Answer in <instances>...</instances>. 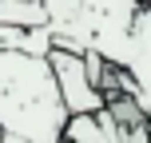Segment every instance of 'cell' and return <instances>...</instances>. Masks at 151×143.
<instances>
[{
    "mask_svg": "<svg viewBox=\"0 0 151 143\" xmlns=\"http://www.w3.org/2000/svg\"><path fill=\"white\" fill-rule=\"evenodd\" d=\"M64 143H127V131L107 107L96 115H72L64 127Z\"/></svg>",
    "mask_w": 151,
    "mask_h": 143,
    "instance_id": "cell-5",
    "label": "cell"
},
{
    "mask_svg": "<svg viewBox=\"0 0 151 143\" xmlns=\"http://www.w3.org/2000/svg\"><path fill=\"white\" fill-rule=\"evenodd\" d=\"M0 28H48L40 0H0Z\"/></svg>",
    "mask_w": 151,
    "mask_h": 143,
    "instance_id": "cell-6",
    "label": "cell"
},
{
    "mask_svg": "<svg viewBox=\"0 0 151 143\" xmlns=\"http://www.w3.org/2000/svg\"><path fill=\"white\" fill-rule=\"evenodd\" d=\"M135 80V107L151 119V4L139 12L135 28H131V44H127V68Z\"/></svg>",
    "mask_w": 151,
    "mask_h": 143,
    "instance_id": "cell-4",
    "label": "cell"
},
{
    "mask_svg": "<svg viewBox=\"0 0 151 143\" xmlns=\"http://www.w3.org/2000/svg\"><path fill=\"white\" fill-rule=\"evenodd\" d=\"M4 143H28V139H12V135H4Z\"/></svg>",
    "mask_w": 151,
    "mask_h": 143,
    "instance_id": "cell-8",
    "label": "cell"
},
{
    "mask_svg": "<svg viewBox=\"0 0 151 143\" xmlns=\"http://www.w3.org/2000/svg\"><path fill=\"white\" fill-rule=\"evenodd\" d=\"M0 143H4V131H0Z\"/></svg>",
    "mask_w": 151,
    "mask_h": 143,
    "instance_id": "cell-9",
    "label": "cell"
},
{
    "mask_svg": "<svg viewBox=\"0 0 151 143\" xmlns=\"http://www.w3.org/2000/svg\"><path fill=\"white\" fill-rule=\"evenodd\" d=\"M40 4H44V12H48V32H52L56 48H60L64 40L72 36V28H76V20H80V12H83L88 0H40Z\"/></svg>",
    "mask_w": 151,
    "mask_h": 143,
    "instance_id": "cell-7",
    "label": "cell"
},
{
    "mask_svg": "<svg viewBox=\"0 0 151 143\" xmlns=\"http://www.w3.org/2000/svg\"><path fill=\"white\" fill-rule=\"evenodd\" d=\"M68 107L48 60L0 52V131L28 143H64Z\"/></svg>",
    "mask_w": 151,
    "mask_h": 143,
    "instance_id": "cell-1",
    "label": "cell"
},
{
    "mask_svg": "<svg viewBox=\"0 0 151 143\" xmlns=\"http://www.w3.org/2000/svg\"><path fill=\"white\" fill-rule=\"evenodd\" d=\"M151 0H88L76 20L72 36L64 40V52H96L99 60H107L111 68H127V44H131V28H135L139 12Z\"/></svg>",
    "mask_w": 151,
    "mask_h": 143,
    "instance_id": "cell-2",
    "label": "cell"
},
{
    "mask_svg": "<svg viewBox=\"0 0 151 143\" xmlns=\"http://www.w3.org/2000/svg\"><path fill=\"white\" fill-rule=\"evenodd\" d=\"M48 68H52V80H56V88H60L64 107H68V119H72V115H96V111H107V96L96 88V80H91L88 56L56 48V52L48 56Z\"/></svg>",
    "mask_w": 151,
    "mask_h": 143,
    "instance_id": "cell-3",
    "label": "cell"
}]
</instances>
